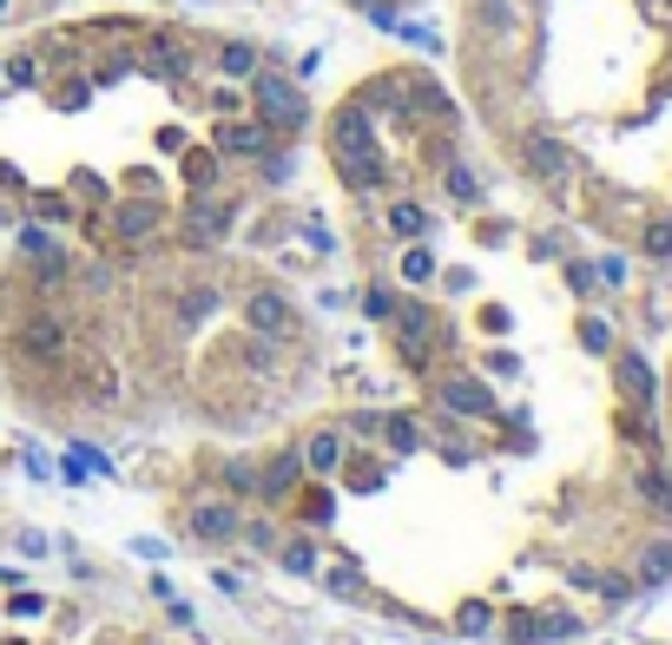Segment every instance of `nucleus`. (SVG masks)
<instances>
[{
	"mask_svg": "<svg viewBox=\"0 0 672 645\" xmlns=\"http://www.w3.org/2000/svg\"><path fill=\"white\" fill-rule=\"evenodd\" d=\"M251 106H257V119H264L271 133H298L303 119H310V99H303L284 72H271V67L251 72Z\"/></svg>",
	"mask_w": 672,
	"mask_h": 645,
	"instance_id": "obj_1",
	"label": "nucleus"
},
{
	"mask_svg": "<svg viewBox=\"0 0 672 645\" xmlns=\"http://www.w3.org/2000/svg\"><path fill=\"white\" fill-rule=\"evenodd\" d=\"M468 27L488 47H515L522 40V0H468Z\"/></svg>",
	"mask_w": 672,
	"mask_h": 645,
	"instance_id": "obj_2",
	"label": "nucleus"
},
{
	"mask_svg": "<svg viewBox=\"0 0 672 645\" xmlns=\"http://www.w3.org/2000/svg\"><path fill=\"white\" fill-rule=\"evenodd\" d=\"M389 323H396L402 356H409V362H429V350H436V310H429V303H402Z\"/></svg>",
	"mask_w": 672,
	"mask_h": 645,
	"instance_id": "obj_3",
	"label": "nucleus"
},
{
	"mask_svg": "<svg viewBox=\"0 0 672 645\" xmlns=\"http://www.w3.org/2000/svg\"><path fill=\"white\" fill-rule=\"evenodd\" d=\"M522 165L540 178V185H561V178L574 172V152L554 139V133H527V139H522Z\"/></svg>",
	"mask_w": 672,
	"mask_h": 645,
	"instance_id": "obj_4",
	"label": "nucleus"
},
{
	"mask_svg": "<svg viewBox=\"0 0 672 645\" xmlns=\"http://www.w3.org/2000/svg\"><path fill=\"white\" fill-rule=\"evenodd\" d=\"M185 534H192V540H237V534H244V514L231 501H198L185 514Z\"/></svg>",
	"mask_w": 672,
	"mask_h": 645,
	"instance_id": "obj_5",
	"label": "nucleus"
},
{
	"mask_svg": "<svg viewBox=\"0 0 672 645\" xmlns=\"http://www.w3.org/2000/svg\"><path fill=\"white\" fill-rule=\"evenodd\" d=\"M244 323H251L257 336H291V330H298V316H291V303H284L277 290H251V296H244Z\"/></svg>",
	"mask_w": 672,
	"mask_h": 645,
	"instance_id": "obj_6",
	"label": "nucleus"
},
{
	"mask_svg": "<svg viewBox=\"0 0 672 645\" xmlns=\"http://www.w3.org/2000/svg\"><path fill=\"white\" fill-rule=\"evenodd\" d=\"M436 402H442L448 416H475V422H481V416H495V395H488L475 375H448L442 389H436Z\"/></svg>",
	"mask_w": 672,
	"mask_h": 645,
	"instance_id": "obj_7",
	"label": "nucleus"
},
{
	"mask_svg": "<svg viewBox=\"0 0 672 645\" xmlns=\"http://www.w3.org/2000/svg\"><path fill=\"white\" fill-rule=\"evenodd\" d=\"M613 382H620V395H626V402L653 409V389H660V382H653V362H646V356H633V350H626V356L613 362Z\"/></svg>",
	"mask_w": 672,
	"mask_h": 645,
	"instance_id": "obj_8",
	"label": "nucleus"
},
{
	"mask_svg": "<svg viewBox=\"0 0 672 645\" xmlns=\"http://www.w3.org/2000/svg\"><path fill=\"white\" fill-rule=\"evenodd\" d=\"M20 251H27V271H33V277H47V284H60V277H67V251H60L47 231H27V237H20Z\"/></svg>",
	"mask_w": 672,
	"mask_h": 645,
	"instance_id": "obj_9",
	"label": "nucleus"
},
{
	"mask_svg": "<svg viewBox=\"0 0 672 645\" xmlns=\"http://www.w3.org/2000/svg\"><path fill=\"white\" fill-rule=\"evenodd\" d=\"M303 468H310V475H337V468H343V429H310Z\"/></svg>",
	"mask_w": 672,
	"mask_h": 645,
	"instance_id": "obj_10",
	"label": "nucleus"
},
{
	"mask_svg": "<svg viewBox=\"0 0 672 645\" xmlns=\"http://www.w3.org/2000/svg\"><path fill=\"white\" fill-rule=\"evenodd\" d=\"M298 475H303V455H277L264 475H251V488H257L264 501H284V495L298 488Z\"/></svg>",
	"mask_w": 672,
	"mask_h": 645,
	"instance_id": "obj_11",
	"label": "nucleus"
},
{
	"mask_svg": "<svg viewBox=\"0 0 672 645\" xmlns=\"http://www.w3.org/2000/svg\"><path fill=\"white\" fill-rule=\"evenodd\" d=\"M158 205H152V198H133V205H119V217H113V231H119V237H126V244H146L152 231H158Z\"/></svg>",
	"mask_w": 672,
	"mask_h": 645,
	"instance_id": "obj_12",
	"label": "nucleus"
},
{
	"mask_svg": "<svg viewBox=\"0 0 672 645\" xmlns=\"http://www.w3.org/2000/svg\"><path fill=\"white\" fill-rule=\"evenodd\" d=\"M185 67H192L185 40H178V33H158L152 53H146V72H158V79H185Z\"/></svg>",
	"mask_w": 672,
	"mask_h": 645,
	"instance_id": "obj_13",
	"label": "nucleus"
},
{
	"mask_svg": "<svg viewBox=\"0 0 672 645\" xmlns=\"http://www.w3.org/2000/svg\"><path fill=\"white\" fill-rule=\"evenodd\" d=\"M218 145L231 158H257V152H271V126L257 119V126H218Z\"/></svg>",
	"mask_w": 672,
	"mask_h": 645,
	"instance_id": "obj_14",
	"label": "nucleus"
},
{
	"mask_svg": "<svg viewBox=\"0 0 672 645\" xmlns=\"http://www.w3.org/2000/svg\"><path fill=\"white\" fill-rule=\"evenodd\" d=\"M257 67H264V60H257L251 40H224V47H218V72H224V79H251Z\"/></svg>",
	"mask_w": 672,
	"mask_h": 645,
	"instance_id": "obj_15",
	"label": "nucleus"
},
{
	"mask_svg": "<svg viewBox=\"0 0 672 645\" xmlns=\"http://www.w3.org/2000/svg\"><path fill=\"white\" fill-rule=\"evenodd\" d=\"M20 343H27V350H60V343H67V323H60V316H33Z\"/></svg>",
	"mask_w": 672,
	"mask_h": 645,
	"instance_id": "obj_16",
	"label": "nucleus"
},
{
	"mask_svg": "<svg viewBox=\"0 0 672 645\" xmlns=\"http://www.w3.org/2000/svg\"><path fill=\"white\" fill-rule=\"evenodd\" d=\"M389 231H396V237H422V231H429V212L409 205V198H396V205H389Z\"/></svg>",
	"mask_w": 672,
	"mask_h": 645,
	"instance_id": "obj_17",
	"label": "nucleus"
},
{
	"mask_svg": "<svg viewBox=\"0 0 672 645\" xmlns=\"http://www.w3.org/2000/svg\"><path fill=\"white\" fill-rule=\"evenodd\" d=\"M185 231H192V244L218 237V231H224V205H205V198H198V205H192V224H185Z\"/></svg>",
	"mask_w": 672,
	"mask_h": 645,
	"instance_id": "obj_18",
	"label": "nucleus"
},
{
	"mask_svg": "<svg viewBox=\"0 0 672 645\" xmlns=\"http://www.w3.org/2000/svg\"><path fill=\"white\" fill-rule=\"evenodd\" d=\"M382 434H389V448H396V455H416V448H422V429H416L409 416H389Z\"/></svg>",
	"mask_w": 672,
	"mask_h": 645,
	"instance_id": "obj_19",
	"label": "nucleus"
},
{
	"mask_svg": "<svg viewBox=\"0 0 672 645\" xmlns=\"http://www.w3.org/2000/svg\"><path fill=\"white\" fill-rule=\"evenodd\" d=\"M666 574H672V540H660V547H646V554H640V579H646V586H660Z\"/></svg>",
	"mask_w": 672,
	"mask_h": 645,
	"instance_id": "obj_20",
	"label": "nucleus"
},
{
	"mask_svg": "<svg viewBox=\"0 0 672 645\" xmlns=\"http://www.w3.org/2000/svg\"><path fill=\"white\" fill-rule=\"evenodd\" d=\"M316 567H323L316 540H291V547H284V574H316Z\"/></svg>",
	"mask_w": 672,
	"mask_h": 645,
	"instance_id": "obj_21",
	"label": "nucleus"
},
{
	"mask_svg": "<svg viewBox=\"0 0 672 645\" xmlns=\"http://www.w3.org/2000/svg\"><path fill=\"white\" fill-rule=\"evenodd\" d=\"M448 198H461V205H475V198H481V178H475V172H468V165H448Z\"/></svg>",
	"mask_w": 672,
	"mask_h": 645,
	"instance_id": "obj_22",
	"label": "nucleus"
},
{
	"mask_svg": "<svg viewBox=\"0 0 672 645\" xmlns=\"http://www.w3.org/2000/svg\"><path fill=\"white\" fill-rule=\"evenodd\" d=\"M640 495L660 507V514H672V481L660 475V468H640Z\"/></svg>",
	"mask_w": 672,
	"mask_h": 645,
	"instance_id": "obj_23",
	"label": "nucleus"
},
{
	"mask_svg": "<svg viewBox=\"0 0 672 645\" xmlns=\"http://www.w3.org/2000/svg\"><path fill=\"white\" fill-rule=\"evenodd\" d=\"M212 310H218V290H212V284L185 290V303H178V316H185V323H198V316H212Z\"/></svg>",
	"mask_w": 672,
	"mask_h": 645,
	"instance_id": "obj_24",
	"label": "nucleus"
},
{
	"mask_svg": "<svg viewBox=\"0 0 672 645\" xmlns=\"http://www.w3.org/2000/svg\"><path fill=\"white\" fill-rule=\"evenodd\" d=\"M330 514H337V501H330V488H316V495L303 501V527H330Z\"/></svg>",
	"mask_w": 672,
	"mask_h": 645,
	"instance_id": "obj_25",
	"label": "nucleus"
},
{
	"mask_svg": "<svg viewBox=\"0 0 672 645\" xmlns=\"http://www.w3.org/2000/svg\"><path fill=\"white\" fill-rule=\"evenodd\" d=\"M330 593H337V599H363V574H357V567H337V574H330Z\"/></svg>",
	"mask_w": 672,
	"mask_h": 645,
	"instance_id": "obj_26",
	"label": "nucleus"
},
{
	"mask_svg": "<svg viewBox=\"0 0 672 645\" xmlns=\"http://www.w3.org/2000/svg\"><path fill=\"white\" fill-rule=\"evenodd\" d=\"M402 277H409V284L436 277V257H429V251H402Z\"/></svg>",
	"mask_w": 672,
	"mask_h": 645,
	"instance_id": "obj_27",
	"label": "nucleus"
},
{
	"mask_svg": "<svg viewBox=\"0 0 672 645\" xmlns=\"http://www.w3.org/2000/svg\"><path fill=\"white\" fill-rule=\"evenodd\" d=\"M646 251H653V257H672V217H653V224H646Z\"/></svg>",
	"mask_w": 672,
	"mask_h": 645,
	"instance_id": "obj_28",
	"label": "nucleus"
},
{
	"mask_svg": "<svg viewBox=\"0 0 672 645\" xmlns=\"http://www.w3.org/2000/svg\"><path fill=\"white\" fill-rule=\"evenodd\" d=\"M363 310H370L376 323H389V316H396V296H389L382 284H370V290H363Z\"/></svg>",
	"mask_w": 672,
	"mask_h": 645,
	"instance_id": "obj_29",
	"label": "nucleus"
},
{
	"mask_svg": "<svg viewBox=\"0 0 672 645\" xmlns=\"http://www.w3.org/2000/svg\"><path fill=\"white\" fill-rule=\"evenodd\" d=\"M455 626H461V633H488V606H481V599H468V606L455 613Z\"/></svg>",
	"mask_w": 672,
	"mask_h": 645,
	"instance_id": "obj_30",
	"label": "nucleus"
},
{
	"mask_svg": "<svg viewBox=\"0 0 672 645\" xmlns=\"http://www.w3.org/2000/svg\"><path fill=\"white\" fill-rule=\"evenodd\" d=\"M540 633H547V639H574V633H581V619H574V613H547V619H540Z\"/></svg>",
	"mask_w": 672,
	"mask_h": 645,
	"instance_id": "obj_31",
	"label": "nucleus"
},
{
	"mask_svg": "<svg viewBox=\"0 0 672 645\" xmlns=\"http://www.w3.org/2000/svg\"><path fill=\"white\" fill-rule=\"evenodd\" d=\"M581 343H587V350H613V330H606L600 316H587V323H581Z\"/></svg>",
	"mask_w": 672,
	"mask_h": 645,
	"instance_id": "obj_32",
	"label": "nucleus"
},
{
	"mask_svg": "<svg viewBox=\"0 0 672 645\" xmlns=\"http://www.w3.org/2000/svg\"><path fill=\"white\" fill-rule=\"evenodd\" d=\"M7 79H13V86H33V79H40V67H33L27 53H13V60H7Z\"/></svg>",
	"mask_w": 672,
	"mask_h": 645,
	"instance_id": "obj_33",
	"label": "nucleus"
},
{
	"mask_svg": "<svg viewBox=\"0 0 672 645\" xmlns=\"http://www.w3.org/2000/svg\"><path fill=\"white\" fill-rule=\"evenodd\" d=\"M244 540H251V547H277V534H271V527H264V520H257V527H251V520H244Z\"/></svg>",
	"mask_w": 672,
	"mask_h": 645,
	"instance_id": "obj_34",
	"label": "nucleus"
},
{
	"mask_svg": "<svg viewBox=\"0 0 672 645\" xmlns=\"http://www.w3.org/2000/svg\"><path fill=\"white\" fill-rule=\"evenodd\" d=\"M376 429H382V416H350V434H363V441H370Z\"/></svg>",
	"mask_w": 672,
	"mask_h": 645,
	"instance_id": "obj_35",
	"label": "nucleus"
},
{
	"mask_svg": "<svg viewBox=\"0 0 672 645\" xmlns=\"http://www.w3.org/2000/svg\"><path fill=\"white\" fill-rule=\"evenodd\" d=\"M350 7H370L376 20H389V0H350Z\"/></svg>",
	"mask_w": 672,
	"mask_h": 645,
	"instance_id": "obj_36",
	"label": "nucleus"
},
{
	"mask_svg": "<svg viewBox=\"0 0 672 645\" xmlns=\"http://www.w3.org/2000/svg\"><path fill=\"white\" fill-rule=\"evenodd\" d=\"M0 13H7V0H0Z\"/></svg>",
	"mask_w": 672,
	"mask_h": 645,
	"instance_id": "obj_37",
	"label": "nucleus"
}]
</instances>
